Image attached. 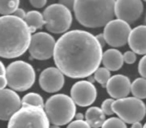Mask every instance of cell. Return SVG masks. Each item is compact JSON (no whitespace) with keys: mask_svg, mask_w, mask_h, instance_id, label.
<instances>
[{"mask_svg":"<svg viewBox=\"0 0 146 128\" xmlns=\"http://www.w3.org/2000/svg\"><path fill=\"white\" fill-rule=\"evenodd\" d=\"M102 54V47L94 35L84 30H71L57 40L53 57L63 75L79 79L94 74Z\"/></svg>","mask_w":146,"mask_h":128,"instance_id":"obj_1","label":"cell"},{"mask_svg":"<svg viewBox=\"0 0 146 128\" xmlns=\"http://www.w3.org/2000/svg\"><path fill=\"white\" fill-rule=\"evenodd\" d=\"M31 33L24 20L13 15L0 17V57L11 59L29 48Z\"/></svg>","mask_w":146,"mask_h":128,"instance_id":"obj_2","label":"cell"},{"mask_svg":"<svg viewBox=\"0 0 146 128\" xmlns=\"http://www.w3.org/2000/svg\"><path fill=\"white\" fill-rule=\"evenodd\" d=\"M114 2L113 0H74L72 9L81 25L99 28L113 20Z\"/></svg>","mask_w":146,"mask_h":128,"instance_id":"obj_3","label":"cell"},{"mask_svg":"<svg viewBox=\"0 0 146 128\" xmlns=\"http://www.w3.org/2000/svg\"><path fill=\"white\" fill-rule=\"evenodd\" d=\"M44 111L49 122L60 127L71 122L75 117L76 105L70 96L55 94L48 98L44 104Z\"/></svg>","mask_w":146,"mask_h":128,"instance_id":"obj_4","label":"cell"},{"mask_svg":"<svg viewBox=\"0 0 146 128\" xmlns=\"http://www.w3.org/2000/svg\"><path fill=\"white\" fill-rule=\"evenodd\" d=\"M7 85L13 91H26L35 82L36 73L31 64L25 61H14L8 65L5 72Z\"/></svg>","mask_w":146,"mask_h":128,"instance_id":"obj_5","label":"cell"},{"mask_svg":"<svg viewBox=\"0 0 146 128\" xmlns=\"http://www.w3.org/2000/svg\"><path fill=\"white\" fill-rule=\"evenodd\" d=\"M49 120L43 108L22 106L9 119L7 128H49Z\"/></svg>","mask_w":146,"mask_h":128,"instance_id":"obj_6","label":"cell"},{"mask_svg":"<svg viewBox=\"0 0 146 128\" xmlns=\"http://www.w3.org/2000/svg\"><path fill=\"white\" fill-rule=\"evenodd\" d=\"M42 16L46 30L55 34L66 32L72 23L70 10L60 3L49 5L45 8Z\"/></svg>","mask_w":146,"mask_h":128,"instance_id":"obj_7","label":"cell"},{"mask_svg":"<svg viewBox=\"0 0 146 128\" xmlns=\"http://www.w3.org/2000/svg\"><path fill=\"white\" fill-rule=\"evenodd\" d=\"M112 110L124 123L129 124L140 122L146 115L145 103L135 97L115 100L112 104Z\"/></svg>","mask_w":146,"mask_h":128,"instance_id":"obj_8","label":"cell"},{"mask_svg":"<svg viewBox=\"0 0 146 128\" xmlns=\"http://www.w3.org/2000/svg\"><path fill=\"white\" fill-rule=\"evenodd\" d=\"M130 32L131 28L128 23L119 19H113L104 26L102 34L105 38L106 44L115 49L117 47L124 46L128 42Z\"/></svg>","mask_w":146,"mask_h":128,"instance_id":"obj_9","label":"cell"},{"mask_svg":"<svg viewBox=\"0 0 146 128\" xmlns=\"http://www.w3.org/2000/svg\"><path fill=\"white\" fill-rule=\"evenodd\" d=\"M55 44V39L49 33L38 32L31 36L28 50L32 58L47 60L53 56Z\"/></svg>","mask_w":146,"mask_h":128,"instance_id":"obj_10","label":"cell"},{"mask_svg":"<svg viewBox=\"0 0 146 128\" xmlns=\"http://www.w3.org/2000/svg\"><path fill=\"white\" fill-rule=\"evenodd\" d=\"M143 3L140 0H117L114 2V15L126 23H133L141 17Z\"/></svg>","mask_w":146,"mask_h":128,"instance_id":"obj_11","label":"cell"},{"mask_svg":"<svg viewBox=\"0 0 146 128\" xmlns=\"http://www.w3.org/2000/svg\"><path fill=\"white\" fill-rule=\"evenodd\" d=\"M70 97L75 103V105L86 107L94 103L97 96V90L94 84L88 82L87 80L76 82L72 86L70 91Z\"/></svg>","mask_w":146,"mask_h":128,"instance_id":"obj_12","label":"cell"},{"mask_svg":"<svg viewBox=\"0 0 146 128\" xmlns=\"http://www.w3.org/2000/svg\"><path fill=\"white\" fill-rule=\"evenodd\" d=\"M22 107L21 99L11 89L0 90V120L7 121Z\"/></svg>","mask_w":146,"mask_h":128,"instance_id":"obj_13","label":"cell"},{"mask_svg":"<svg viewBox=\"0 0 146 128\" xmlns=\"http://www.w3.org/2000/svg\"><path fill=\"white\" fill-rule=\"evenodd\" d=\"M64 81V75L56 67L46 68L39 76V85L47 93L58 92L62 89Z\"/></svg>","mask_w":146,"mask_h":128,"instance_id":"obj_14","label":"cell"},{"mask_svg":"<svg viewBox=\"0 0 146 128\" xmlns=\"http://www.w3.org/2000/svg\"><path fill=\"white\" fill-rule=\"evenodd\" d=\"M106 90L112 99L126 98L131 92V82L129 78L122 74H117L108 80L106 84Z\"/></svg>","mask_w":146,"mask_h":128,"instance_id":"obj_15","label":"cell"},{"mask_svg":"<svg viewBox=\"0 0 146 128\" xmlns=\"http://www.w3.org/2000/svg\"><path fill=\"white\" fill-rule=\"evenodd\" d=\"M128 44L135 54L146 55V25H140L132 29Z\"/></svg>","mask_w":146,"mask_h":128,"instance_id":"obj_16","label":"cell"},{"mask_svg":"<svg viewBox=\"0 0 146 128\" xmlns=\"http://www.w3.org/2000/svg\"><path fill=\"white\" fill-rule=\"evenodd\" d=\"M104 68L109 71H117L123 66V54L117 49H108L102 54V60Z\"/></svg>","mask_w":146,"mask_h":128,"instance_id":"obj_17","label":"cell"},{"mask_svg":"<svg viewBox=\"0 0 146 128\" xmlns=\"http://www.w3.org/2000/svg\"><path fill=\"white\" fill-rule=\"evenodd\" d=\"M85 121L88 123V125L91 128H99L103 125L104 121H105V114L102 112L101 108L96 107H90L89 109L86 111L85 115Z\"/></svg>","mask_w":146,"mask_h":128,"instance_id":"obj_18","label":"cell"},{"mask_svg":"<svg viewBox=\"0 0 146 128\" xmlns=\"http://www.w3.org/2000/svg\"><path fill=\"white\" fill-rule=\"evenodd\" d=\"M24 22L27 24L29 28L30 33H33L37 30L40 29L44 25V20H43V16L40 12L38 11H29L26 13V16L24 18Z\"/></svg>","mask_w":146,"mask_h":128,"instance_id":"obj_19","label":"cell"},{"mask_svg":"<svg viewBox=\"0 0 146 128\" xmlns=\"http://www.w3.org/2000/svg\"><path fill=\"white\" fill-rule=\"evenodd\" d=\"M131 93L137 99L146 98V79L140 77L136 78L131 83Z\"/></svg>","mask_w":146,"mask_h":128,"instance_id":"obj_20","label":"cell"},{"mask_svg":"<svg viewBox=\"0 0 146 128\" xmlns=\"http://www.w3.org/2000/svg\"><path fill=\"white\" fill-rule=\"evenodd\" d=\"M22 106H33V107L44 108V101L40 94L38 93H28L21 100Z\"/></svg>","mask_w":146,"mask_h":128,"instance_id":"obj_21","label":"cell"},{"mask_svg":"<svg viewBox=\"0 0 146 128\" xmlns=\"http://www.w3.org/2000/svg\"><path fill=\"white\" fill-rule=\"evenodd\" d=\"M19 0H0V14L3 16L13 15L19 8Z\"/></svg>","mask_w":146,"mask_h":128,"instance_id":"obj_22","label":"cell"},{"mask_svg":"<svg viewBox=\"0 0 146 128\" xmlns=\"http://www.w3.org/2000/svg\"><path fill=\"white\" fill-rule=\"evenodd\" d=\"M93 76H94L95 81H97L98 83L102 86L106 85L107 82H108V80H109L110 77H111V75H110V71L104 67L98 68V69L94 72Z\"/></svg>","mask_w":146,"mask_h":128,"instance_id":"obj_23","label":"cell"},{"mask_svg":"<svg viewBox=\"0 0 146 128\" xmlns=\"http://www.w3.org/2000/svg\"><path fill=\"white\" fill-rule=\"evenodd\" d=\"M101 128H127V126L118 117H111L104 121Z\"/></svg>","mask_w":146,"mask_h":128,"instance_id":"obj_24","label":"cell"},{"mask_svg":"<svg viewBox=\"0 0 146 128\" xmlns=\"http://www.w3.org/2000/svg\"><path fill=\"white\" fill-rule=\"evenodd\" d=\"M114 100L112 98H108V99H105L103 102H102L101 105V110L104 114L106 115H112L113 114V110H112V104H113Z\"/></svg>","mask_w":146,"mask_h":128,"instance_id":"obj_25","label":"cell"},{"mask_svg":"<svg viewBox=\"0 0 146 128\" xmlns=\"http://www.w3.org/2000/svg\"><path fill=\"white\" fill-rule=\"evenodd\" d=\"M138 72L142 76V78L146 79V55L140 59L138 64Z\"/></svg>","mask_w":146,"mask_h":128,"instance_id":"obj_26","label":"cell"},{"mask_svg":"<svg viewBox=\"0 0 146 128\" xmlns=\"http://www.w3.org/2000/svg\"><path fill=\"white\" fill-rule=\"evenodd\" d=\"M67 128H91L88 123L84 120H75V121L70 122Z\"/></svg>","mask_w":146,"mask_h":128,"instance_id":"obj_27","label":"cell"},{"mask_svg":"<svg viewBox=\"0 0 146 128\" xmlns=\"http://www.w3.org/2000/svg\"><path fill=\"white\" fill-rule=\"evenodd\" d=\"M123 61L127 64H133L136 61V54L133 51H126L123 54Z\"/></svg>","mask_w":146,"mask_h":128,"instance_id":"obj_28","label":"cell"},{"mask_svg":"<svg viewBox=\"0 0 146 128\" xmlns=\"http://www.w3.org/2000/svg\"><path fill=\"white\" fill-rule=\"evenodd\" d=\"M46 0H30V4L35 8H42L46 5Z\"/></svg>","mask_w":146,"mask_h":128,"instance_id":"obj_29","label":"cell"},{"mask_svg":"<svg viewBox=\"0 0 146 128\" xmlns=\"http://www.w3.org/2000/svg\"><path fill=\"white\" fill-rule=\"evenodd\" d=\"M13 16H15V17H17V18L22 19V20H24L25 16H26V13H25V11L23 10V9L18 8L16 11H15L14 13H13Z\"/></svg>","mask_w":146,"mask_h":128,"instance_id":"obj_30","label":"cell"},{"mask_svg":"<svg viewBox=\"0 0 146 128\" xmlns=\"http://www.w3.org/2000/svg\"><path fill=\"white\" fill-rule=\"evenodd\" d=\"M95 38H96V40L98 41V43L100 44V46H101L102 48H103V47L105 46V44H106L105 38H104L103 34H98V35H96Z\"/></svg>","mask_w":146,"mask_h":128,"instance_id":"obj_31","label":"cell"},{"mask_svg":"<svg viewBox=\"0 0 146 128\" xmlns=\"http://www.w3.org/2000/svg\"><path fill=\"white\" fill-rule=\"evenodd\" d=\"M7 85V80L5 75H0V90H3Z\"/></svg>","mask_w":146,"mask_h":128,"instance_id":"obj_32","label":"cell"},{"mask_svg":"<svg viewBox=\"0 0 146 128\" xmlns=\"http://www.w3.org/2000/svg\"><path fill=\"white\" fill-rule=\"evenodd\" d=\"M5 72H6V69H5L4 64L0 61V75H5Z\"/></svg>","mask_w":146,"mask_h":128,"instance_id":"obj_33","label":"cell"},{"mask_svg":"<svg viewBox=\"0 0 146 128\" xmlns=\"http://www.w3.org/2000/svg\"><path fill=\"white\" fill-rule=\"evenodd\" d=\"M131 128H143V125L141 124V122H135L132 124Z\"/></svg>","mask_w":146,"mask_h":128,"instance_id":"obj_34","label":"cell"},{"mask_svg":"<svg viewBox=\"0 0 146 128\" xmlns=\"http://www.w3.org/2000/svg\"><path fill=\"white\" fill-rule=\"evenodd\" d=\"M83 114L81 113H78V114H75V120H83Z\"/></svg>","mask_w":146,"mask_h":128,"instance_id":"obj_35","label":"cell"},{"mask_svg":"<svg viewBox=\"0 0 146 128\" xmlns=\"http://www.w3.org/2000/svg\"><path fill=\"white\" fill-rule=\"evenodd\" d=\"M88 82H90V83H92L93 84L94 82H95V79H94V76H89V77H88V80H87Z\"/></svg>","mask_w":146,"mask_h":128,"instance_id":"obj_36","label":"cell"},{"mask_svg":"<svg viewBox=\"0 0 146 128\" xmlns=\"http://www.w3.org/2000/svg\"><path fill=\"white\" fill-rule=\"evenodd\" d=\"M49 128H60V127H59V126H56V125H51Z\"/></svg>","mask_w":146,"mask_h":128,"instance_id":"obj_37","label":"cell"},{"mask_svg":"<svg viewBox=\"0 0 146 128\" xmlns=\"http://www.w3.org/2000/svg\"><path fill=\"white\" fill-rule=\"evenodd\" d=\"M143 128H146V123H145V124H144V125H143Z\"/></svg>","mask_w":146,"mask_h":128,"instance_id":"obj_38","label":"cell"},{"mask_svg":"<svg viewBox=\"0 0 146 128\" xmlns=\"http://www.w3.org/2000/svg\"><path fill=\"white\" fill-rule=\"evenodd\" d=\"M145 21H146V17H145Z\"/></svg>","mask_w":146,"mask_h":128,"instance_id":"obj_39","label":"cell"}]
</instances>
